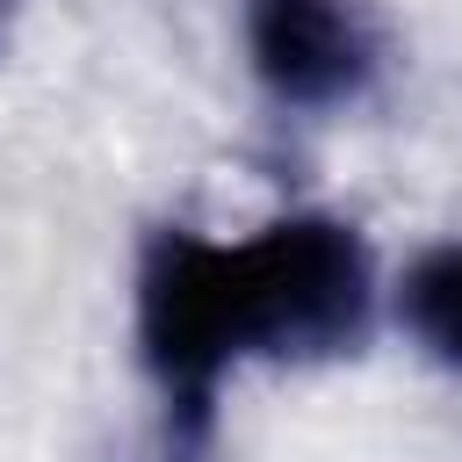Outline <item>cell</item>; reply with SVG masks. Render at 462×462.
I'll use <instances>...</instances> for the list:
<instances>
[{"instance_id":"1","label":"cell","mask_w":462,"mask_h":462,"mask_svg":"<svg viewBox=\"0 0 462 462\" xmlns=\"http://www.w3.org/2000/svg\"><path fill=\"white\" fill-rule=\"evenodd\" d=\"M217 282L238 368L245 361H332L375 325V260L346 217L289 209L253 238H217Z\"/></svg>"},{"instance_id":"2","label":"cell","mask_w":462,"mask_h":462,"mask_svg":"<svg viewBox=\"0 0 462 462\" xmlns=\"http://www.w3.org/2000/svg\"><path fill=\"white\" fill-rule=\"evenodd\" d=\"M245 65L274 108L339 116L383 72V36L361 0H245Z\"/></svg>"},{"instance_id":"3","label":"cell","mask_w":462,"mask_h":462,"mask_svg":"<svg viewBox=\"0 0 462 462\" xmlns=\"http://www.w3.org/2000/svg\"><path fill=\"white\" fill-rule=\"evenodd\" d=\"M397 325L419 339L426 361L462 375V238L426 245L404 274H397Z\"/></svg>"}]
</instances>
